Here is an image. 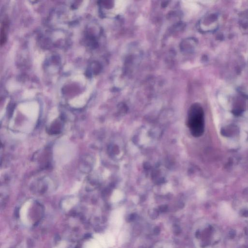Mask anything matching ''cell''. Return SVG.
<instances>
[{
    "instance_id": "2",
    "label": "cell",
    "mask_w": 248,
    "mask_h": 248,
    "mask_svg": "<svg viewBox=\"0 0 248 248\" xmlns=\"http://www.w3.org/2000/svg\"><path fill=\"white\" fill-rule=\"evenodd\" d=\"M33 246H34V244H33V243L32 242V240H30L29 241H28V246L29 248H32Z\"/></svg>"
},
{
    "instance_id": "1",
    "label": "cell",
    "mask_w": 248,
    "mask_h": 248,
    "mask_svg": "<svg viewBox=\"0 0 248 248\" xmlns=\"http://www.w3.org/2000/svg\"><path fill=\"white\" fill-rule=\"evenodd\" d=\"M187 123L192 135L195 137L202 135L204 130V113L199 104L191 105L188 112Z\"/></svg>"
}]
</instances>
